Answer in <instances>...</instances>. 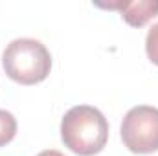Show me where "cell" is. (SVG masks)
Here are the masks:
<instances>
[{
    "label": "cell",
    "mask_w": 158,
    "mask_h": 156,
    "mask_svg": "<svg viewBox=\"0 0 158 156\" xmlns=\"http://www.w3.org/2000/svg\"><path fill=\"white\" fill-rule=\"evenodd\" d=\"M63 143L77 156H94L109 140V121L96 107H72L61 121Z\"/></svg>",
    "instance_id": "cell-1"
},
{
    "label": "cell",
    "mask_w": 158,
    "mask_h": 156,
    "mask_svg": "<svg viewBox=\"0 0 158 156\" xmlns=\"http://www.w3.org/2000/svg\"><path fill=\"white\" fill-rule=\"evenodd\" d=\"M2 64L6 76L15 83L37 84L48 77L52 70V55L40 40L15 39L6 46Z\"/></svg>",
    "instance_id": "cell-2"
},
{
    "label": "cell",
    "mask_w": 158,
    "mask_h": 156,
    "mask_svg": "<svg viewBox=\"0 0 158 156\" xmlns=\"http://www.w3.org/2000/svg\"><path fill=\"white\" fill-rule=\"evenodd\" d=\"M123 145L134 154L158 151V109L140 105L131 109L121 121Z\"/></svg>",
    "instance_id": "cell-3"
},
{
    "label": "cell",
    "mask_w": 158,
    "mask_h": 156,
    "mask_svg": "<svg viewBox=\"0 0 158 156\" xmlns=\"http://www.w3.org/2000/svg\"><path fill=\"white\" fill-rule=\"evenodd\" d=\"M96 6L118 9L123 20L134 28H142L143 24H147L151 18H155L158 15V0H134V2H121L119 0V2H110V4L98 2Z\"/></svg>",
    "instance_id": "cell-4"
},
{
    "label": "cell",
    "mask_w": 158,
    "mask_h": 156,
    "mask_svg": "<svg viewBox=\"0 0 158 156\" xmlns=\"http://www.w3.org/2000/svg\"><path fill=\"white\" fill-rule=\"evenodd\" d=\"M17 134V119L11 112L0 109V147L7 145Z\"/></svg>",
    "instance_id": "cell-5"
},
{
    "label": "cell",
    "mask_w": 158,
    "mask_h": 156,
    "mask_svg": "<svg viewBox=\"0 0 158 156\" xmlns=\"http://www.w3.org/2000/svg\"><path fill=\"white\" fill-rule=\"evenodd\" d=\"M145 51L151 63H155L158 66V24H155L149 31H147V39H145Z\"/></svg>",
    "instance_id": "cell-6"
},
{
    "label": "cell",
    "mask_w": 158,
    "mask_h": 156,
    "mask_svg": "<svg viewBox=\"0 0 158 156\" xmlns=\"http://www.w3.org/2000/svg\"><path fill=\"white\" fill-rule=\"evenodd\" d=\"M37 156H64V154H63V153H59V151H55V149H48V151L39 153Z\"/></svg>",
    "instance_id": "cell-7"
}]
</instances>
